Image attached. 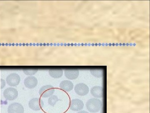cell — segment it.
I'll list each match as a JSON object with an SVG mask.
<instances>
[{"label": "cell", "instance_id": "10", "mask_svg": "<svg viewBox=\"0 0 150 113\" xmlns=\"http://www.w3.org/2000/svg\"><path fill=\"white\" fill-rule=\"evenodd\" d=\"M65 77L69 80H75L79 77V71L76 69H66L64 71Z\"/></svg>", "mask_w": 150, "mask_h": 113}, {"label": "cell", "instance_id": "13", "mask_svg": "<svg viewBox=\"0 0 150 113\" xmlns=\"http://www.w3.org/2000/svg\"><path fill=\"white\" fill-rule=\"evenodd\" d=\"M48 73L52 78H59L63 76L64 70L62 69H52L49 70Z\"/></svg>", "mask_w": 150, "mask_h": 113}, {"label": "cell", "instance_id": "5", "mask_svg": "<svg viewBox=\"0 0 150 113\" xmlns=\"http://www.w3.org/2000/svg\"><path fill=\"white\" fill-rule=\"evenodd\" d=\"M6 81L8 86L15 87L18 86L20 83V76L17 73H12L7 76Z\"/></svg>", "mask_w": 150, "mask_h": 113}, {"label": "cell", "instance_id": "6", "mask_svg": "<svg viewBox=\"0 0 150 113\" xmlns=\"http://www.w3.org/2000/svg\"><path fill=\"white\" fill-rule=\"evenodd\" d=\"M74 91L76 94L78 95L83 97L88 94L89 89L87 85L86 84L79 83L75 86Z\"/></svg>", "mask_w": 150, "mask_h": 113}, {"label": "cell", "instance_id": "17", "mask_svg": "<svg viewBox=\"0 0 150 113\" xmlns=\"http://www.w3.org/2000/svg\"><path fill=\"white\" fill-rule=\"evenodd\" d=\"M5 86L6 82L5 80L3 79H0V89H3Z\"/></svg>", "mask_w": 150, "mask_h": 113}, {"label": "cell", "instance_id": "2", "mask_svg": "<svg viewBox=\"0 0 150 113\" xmlns=\"http://www.w3.org/2000/svg\"><path fill=\"white\" fill-rule=\"evenodd\" d=\"M55 92V89L53 86L50 85L43 86L40 89L39 91V95L43 98L50 97L54 94Z\"/></svg>", "mask_w": 150, "mask_h": 113}, {"label": "cell", "instance_id": "16", "mask_svg": "<svg viewBox=\"0 0 150 113\" xmlns=\"http://www.w3.org/2000/svg\"><path fill=\"white\" fill-rule=\"evenodd\" d=\"M38 70L36 69H25L23 70V73L26 75L32 76L37 73Z\"/></svg>", "mask_w": 150, "mask_h": 113}, {"label": "cell", "instance_id": "3", "mask_svg": "<svg viewBox=\"0 0 150 113\" xmlns=\"http://www.w3.org/2000/svg\"><path fill=\"white\" fill-rule=\"evenodd\" d=\"M18 93L17 90L13 87L7 88L3 93L4 97L6 100L13 101L18 97Z\"/></svg>", "mask_w": 150, "mask_h": 113}, {"label": "cell", "instance_id": "8", "mask_svg": "<svg viewBox=\"0 0 150 113\" xmlns=\"http://www.w3.org/2000/svg\"><path fill=\"white\" fill-rule=\"evenodd\" d=\"M8 113H24L23 106L18 103H13L8 106Z\"/></svg>", "mask_w": 150, "mask_h": 113}, {"label": "cell", "instance_id": "12", "mask_svg": "<svg viewBox=\"0 0 150 113\" xmlns=\"http://www.w3.org/2000/svg\"><path fill=\"white\" fill-rule=\"evenodd\" d=\"M60 89L66 92H69L73 90L74 84L69 80H64L60 83L59 85Z\"/></svg>", "mask_w": 150, "mask_h": 113}, {"label": "cell", "instance_id": "14", "mask_svg": "<svg viewBox=\"0 0 150 113\" xmlns=\"http://www.w3.org/2000/svg\"><path fill=\"white\" fill-rule=\"evenodd\" d=\"M91 73L92 75L96 77V78H100L103 77L104 74V70L103 69H92L91 70Z\"/></svg>", "mask_w": 150, "mask_h": 113}, {"label": "cell", "instance_id": "18", "mask_svg": "<svg viewBox=\"0 0 150 113\" xmlns=\"http://www.w3.org/2000/svg\"><path fill=\"white\" fill-rule=\"evenodd\" d=\"M77 113H89L88 112H86L85 111H79V112H78Z\"/></svg>", "mask_w": 150, "mask_h": 113}, {"label": "cell", "instance_id": "11", "mask_svg": "<svg viewBox=\"0 0 150 113\" xmlns=\"http://www.w3.org/2000/svg\"><path fill=\"white\" fill-rule=\"evenodd\" d=\"M91 93L95 98H101L103 97V88L101 86H95L91 89Z\"/></svg>", "mask_w": 150, "mask_h": 113}, {"label": "cell", "instance_id": "9", "mask_svg": "<svg viewBox=\"0 0 150 113\" xmlns=\"http://www.w3.org/2000/svg\"><path fill=\"white\" fill-rule=\"evenodd\" d=\"M24 84L25 86L28 89H34L37 86L38 81L34 76H28L25 79Z\"/></svg>", "mask_w": 150, "mask_h": 113}, {"label": "cell", "instance_id": "7", "mask_svg": "<svg viewBox=\"0 0 150 113\" xmlns=\"http://www.w3.org/2000/svg\"><path fill=\"white\" fill-rule=\"evenodd\" d=\"M84 103L82 101L79 99H75L71 100L70 109L74 112H79L84 107Z\"/></svg>", "mask_w": 150, "mask_h": 113}, {"label": "cell", "instance_id": "4", "mask_svg": "<svg viewBox=\"0 0 150 113\" xmlns=\"http://www.w3.org/2000/svg\"><path fill=\"white\" fill-rule=\"evenodd\" d=\"M44 106L43 100L39 98H34L30 100L28 106L30 109L34 111H39Z\"/></svg>", "mask_w": 150, "mask_h": 113}, {"label": "cell", "instance_id": "1", "mask_svg": "<svg viewBox=\"0 0 150 113\" xmlns=\"http://www.w3.org/2000/svg\"><path fill=\"white\" fill-rule=\"evenodd\" d=\"M102 106V102L97 98L90 99L86 104L87 109L91 113H95L99 112Z\"/></svg>", "mask_w": 150, "mask_h": 113}, {"label": "cell", "instance_id": "15", "mask_svg": "<svg viewBox=\"0 0 150 113\" xmlns=\"http://www.w3.org/2000/svg\"><path fill=\"white\" fill-rule=\"evenodd\" d=\"M59 101V99L57 96L56 95H52L48 99V103L49 105L52 107H54L56 103Z\"/></svg>", "mask_w": 150, "mask_h": 113}]
</instances>
